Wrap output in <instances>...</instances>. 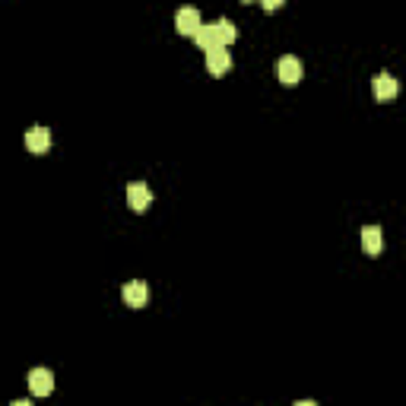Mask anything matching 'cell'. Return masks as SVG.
<instances>
[{
  "instance_id": "cell-1",
  "label": "cell",
  "mask_w": 406,
  "mask_h": 406,
  "mask_svg": "<svg viewBox=\"0 0 406 406\" xmlns=\"http://www.w3.org/2000/svg\"><path fill=\"white\" fill-rule=\"evenodd\" d=\"M273 73L279 76V83L295 86L301 80V60L295 58V54H286V58H279L276 64H273Z\"/></svg>"
},
{
  "instance_id": "cell-2",
  "label": "cell",
  "mask_w": 406,
  "mask_h": 406,
  "mask_svg": "<svg viewBox=\"0 0 406 406\" xmlns=\"http://www.w3.org/2000/svg\"><path fill=\"white\" fill-rule=\"evenodd\" d=\"M206 70H210L213 76H222L232 70V54H229L226 45L213 48V51H206Z\"/></svg>"
},
{
  "instance_id": "cell-3",
  "label": "cell",
  "mask_w": 406,
  "mask_h": 406,
  "mask_svg": "<svg viewBox=\"0 0 406 406\" xmlns=\"http://www.w3.org/2000/svg\"><path fill=\"white\" fill-rule=\"evenodd\" d=\"M200 26H203V19H200V13H197V7H181L178 13H175V29H178L181 35H194Z\"/></svg>"
},
{
  "instance_id": "cell-4",
  "label": "cell",
  "mask_w": 406,
  "mask_h": 406,
  "mask_svg": "<svg viewBox=\"0 0 406 406\" xmlns=\"http://www.w3.org/2000/svg\"><path fill=\"white\" fill-rule=\"evenodd\" d=\"M26 150L29 152H35V156H42V152H48L51 150V130L48 127H32V130H26Z\"/></svg>"
},
{
  "instance_id": "cell-5",
  "label": "cell",
  "mask_w": 406,
  "mask_h": 406,
  "mask_svg": "<svg viewBox=\"0 0 406 406\" xmlns=\"http://www.w3.org/2000/svg\"><path fill=\"white\" fill-rule=\"evenodd\" d=\"M121 299H124V305H130V308H143L146 299H150V289H146L143 279H134V283H127V286L121 289Z\"/></svg>"
},
{
  "instance_id": "cell-6",
  "label": "cell",
  "mask_w": 406,
  "mask_h": 406,
  "mask_svg": "<svg viewBox=\"0 0 406 406\" xmlns=\"http://www.w3.org/2000/svg\"><path fill=\"white\" fill-rule=\"evenodd\" d=\"M29 391L35 394V397H48V394L54 391V375H51V369H32V371H29Z\"/></svg>"
},
{
  "instance_id": "cell-7",
  "label": "cell",
  "mask_w": 406,
  "mask_h": 406,
  "mask_svg": "<svg viewBox=\"0 0 406 406\" xmlns=\"http://www.w3.org/2000/svg\"><path fill=\"white\" fill-rule=\"evenodd\" d=\"M371 92H375L378 102H391V98L400 92V86L391 73H378V76H371Z\"/></svg>"
},
{
  "instance_id": "cell-8",
  "label": "cell",
  "mask_w": 406,
  "mask_h": 406,
  "mask_svg": "<svg viewBox=\"0 0 406 406\" xmlns=\"http://www.w3.org/2000/svg\"><path fill=\"white\" fill-rule=\"evenodd\" d=\"M194 42H197V48H200V51H213V48L222 45V38H219L216 23H203L200 29L194 32Z\"/></svg>"
},
{
  "instance_id": "cell-9",
  "label": "cell",
  "mask_w": 406,
  "mask_h": 406,
  "mask_svg": "<svg viewBox=\"0 0 406 406\" xmlns=\"http://www.w3.org/2000/svg\"><path fill=\"white\" fill-rule=\"evenodd\" d=\"M127 203L134 206L136 213H143L146 206L152 203V191L146 188L143 181H134V184H127Z\"/></svg>"
},
{
  "instance_id": "cell-10",
  "label": "cell",
  "mask_w": 406,
  "mask_h": 406,
  "mask_svg": "<svg viewBox=\"0 0 406 406\" xmlns=\"http://www.w3.org/2000/svg\"><path fill=\"white\" fill-rule=\"evenodd\" d=\"M362 248H365V254L378 257L384 251V232L378 226H365L362 229Z\"/></svg>"
},
{
  "instance_id": "cell-11",
  "label": "cell",
  "mask_w": 406,
  "mask_h": 406,
  "mask_svg": "<svg viewBox=\"0 0 406 406\" xmlns=\"http://www.w3.org/2000/svg\"><path fill=\"white\" fill-rule=\"evenodd\" d=\"M216 29H219V38H222V45H232L235 38H238V29H235L232 19H216Z\"/></svg>"
},
{
  "instance_id": "cell-12",
  "label": "cell",
  "mask_w": 406,
  "mask_h": 406,
  "mask_svg": "<svg viewBox=\"0 0 406 406\" xmlns=\"http://www.w3.org/2000/svg\"><path fill=\"white\" fill-rule=\"evenodd\" d=\"M261 3H263V10H279L286 0H261Z\"/></svg>"
},
{
  "instance_id": "cell-13",
  "label": "cell",
  "mask_w": 406,
  "mask_h": 406,
  "mask_svg": "<svg viewBox=\"0 0 406 406\" xmlns=\"http://www.w3.org/2000/svg\"><path fill=\"white\" fill-rule=\"evenodd\" d=\"M245 3H254V0H245Z\"/></svg>"
}]
</instances>
